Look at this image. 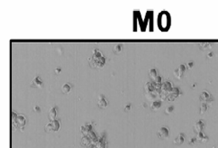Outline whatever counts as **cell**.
<instances>
[{
	"label": "cell",
	"instance_id": "6da1fadb",
	"mask_svg": "<svg viewBox=\"0 0 218 148\" xmlns=\"http://www.w3.org/2000/svg\"><path fill=\"white\" fill-rule=\"evenodd\" d=\"M89 63L94 68H102L106 64V59L102 56L99 51L94 50L93 55L89 59Z\"/></svg>",
	"mask_w": 218,
	"mask_h": 148
},
{
	"label": "cell",
	"instance_id": "7a4b0ae2",
	"mask_svg": "<svg viewBox=\"0 0 218 148\" xmlns=\"http://www.w3.org/2000/svg\"><path fill=\"white\" fill-rule=\"evenodd\" d=\"M13 123V129L15 130L16 128H20L21 131H23V128L25 127L26 124V117L23 115H19L16 116L15 120L12 121Z\"/></svg>",
	"mask_w": 218,
	"mask_h": 148
},
{
	"label": "cell",
	"instance_id": "3957f363",
	"mask_svg": "<svg viewBox=\"0 0 218 148\" xmlns=\"http://www.w3.org/2000/svg\"><path fill=\"white\" fill-rule=\"evenodd\" d=\"M60 126H61L60 121L57 120V119H55V120L51 121V123H49L48 125H46V126H45V131H46V132H49V131L57 132V131L60 129Z\"/></svg>",
	"mask_w": 218,
	"mask_h": 148
},
{
	"label": "cell",
	"instance_id": "277c9868",
	"mask_svg": "<svg viewBox=\"0 0 218 148\" xmlns=\"http://www.w3.org/2000/svg\"><path fill=\"white\" fill-rule=\"evenodd\" d=\"M180 94V89H179V88H173V89L170 91L167 99L170 100V101H173V100L176 99V98L179 97Z\"/></svg>",
	"mask_w": 218,
	"mask_h": 148
},
{
	"label": "cell",
	"instance_id": "5b68a950",
	"mask_svg": "<svg viewBox=\"0 0 218 148\" xmlns=\"http://www.w3.org/2000/svg\"><path fill=\"white\" fill-rule=\"evenodd\" d=\"M169 136H170V131H169V129H168L167 127L162 126V127H160V128L159 129V131H158V136H159L160 138L166 139V138L169 137Z\"/></svg>",
	"mask_w": 218,
	"mask_h": 148
},
{
	"label": "cell",
	"instance_id": "8992f818",
	"mask_svg": "<svg viewBox=\"0 0 218 148\" xmlns=\"http://www.w3.org/2000/svg\"><path fill=\"white\" fill-rule=\"evenodd\" d=\"M186 70H187L186 66H185V65H183V64H181V65L180 66V68H179V69H177V70H175V71H174V75H175V77H176L177 79H182V77H183V74H184V72H186Z\"/></svg>",
	"mask_w": 218,
	"mask_h": 148
},
{
	"label": "cell",
	"instance_id": "52a82bcc",
	"mask_svg": "<svg viewBox=\"0 0 218 148\" xmlns=\"http://www.w3.org/2000/svg\"><path fill=\"white\" fill-rule=\"evenodd\" d=\"M172 89H173V88H172L171 82H170V81H165V82L162 83V85H161V90H160V91L170 93V91Z\"/></svg>",
	"mask_w": 218,
	"mask_h": 148
},
{
	"label": "cell",
	"instance_id": "ba28073f",
	"mask_svg": "<svg viewBox=\"0 0 218 148\" xmlns=\"http://www.w3.org/2000/svg\"><path fill=\"white\" fill-rule=\"evenodd\" d=\"M97 105H98V107H99L100 109H105V108H107V99H105L104 96H102V95L99 96V98H98V99H97Z\"/></svg>",
	"mask_w": 218,
	"mask_h": 148
},
{
	"label": "cell",
	"instance_id": "9c48e42d",
	"mask_svg": "<svg viewBox=\"0 0 218 148\" xmlns=\"http://www.w3.org/2000/svg\"><path fill=\"white\" fill-rule=\"evenodd\" d=\"M204 128H205V124H204V122H203L202 120H199V121L195 125L194 131H195L196 133L199 134V133L202 132V130H203Z\"/></svg>",
	"mask_w": 218,
	"mask_h": 148
},
{
	"label": "cell",
	"instance_id": "30bf717a",
	"mask_svg": "<svg viewBox=\"0 0 218 148\" xmlns=\"http://www.w3.org/2000/svg\"><path fill=\"white\" fill-rule=\"evenodd\" d=\"M41 86H42V81L39 76L35 77L31 82V87H33V88H41Z\"/></svg>",
	"mask_w": 218,
	"mask_h": 148
},
{
	"label": "cell",
	"instance_id": "8fae6325",
	"mask_svg": "<svg viewBox=\"0 0 218 148\" xmlns=\"http://www.w3.org/2000/svg\"><path fill=\"white\" fill-rule=\"evenodd\" d=\"M80 130H81L82 134L84 135V136H87L92 131V126H91L90 124H88V125H85V126H81Z\"/></svg>",
	"mask_w": 218,
	"mask_h": 148
},
{
	"label": "cell",
	"instance_id": "7c38bea8",
	"mask_svg": "<svg viewBox=\"0 0 218 148\" xmlns=\"http://www.w3.org/2000/svg\"><path fill=\"white\" fill-rule=\"evenodd\" d=\"M197 141L200 142V143H206L208 141V136H206L205 134H203L202 132L199 133L197 136Z\"/></svg>",
	"mask_w": 218,
	"mask_h": 148
},
{
	"label": "cell",
	"instance_id": "4fadbf2b",
	"mask_svg": "<svg viewBox=\"0 0 218 148\" xmlns=\"http://www.w3.org/2000/svg\"><path fill=\"white\" fill-rule=\"evenodd\" d=\"M200 100L203 102H206L208 100H211V95L207 91H204L200 96Z\"/></svg>",
	"mask_w": 218,
	"mask_h": 148
},
{
	"label": "cell",
	"instance_id": "5bb4252c",
	"mask_svg": "<svg viewBox=\"0 0 218 148\" xmlns=\"http://www.w3.org/2000/svg\"><path fill=\"white\" fill-rule=\"evenodd\" d=\"M184 141H185V135H184L183 133H180V134L175 138L174 144H175V145H181V144L184 143Z\"/></svg>",
	"mask_w": 218,
	"mask_h": 148
},
{
	"label": "cell",
	"instance_id": "9a60e30c",
	"mask_svg": "<svg viewBox=\"0 0 218 148\" xmlns=\"http://www.w3.org/2000/svg\"><path fill=\"white\" fill-rule=\"evenodd\" d=\"M56 115H57V108L56 107L55 108H51L50 112H49V119L51 120V122L55 120Z\"/></svg>",
	"mask_w": 218,
	"mask_h": 148
},
{
	"label": "cell",
	"instance_id": "2e32d148",
	"mask_svg": "<svg viewBox=\"0 0 218 148\" xmlns=\"http://www.w3.org/2000/svg\"><path fill=\"white\" fill-rule=\"evenodd\" d=\"M144 89H145L146 94H148V93H150V92H151V91L156 90L155 88H154L153 83H151V82H147V83H146L145 86H144Z\"/></svg>",
	"mask_w": 218,
	"mask_h": 148
},
{
	"label": "cell",
	"instance_id": "e0dca14e",
	"mask_svg": "<svg viewBox=\"0 0 218 148\" xmlns=\"http://www.w3.org/2000/svg\"><path fill=\"white\" fill-rule=\"evenodd\" d=\"M96 147L97 148H106L107 147V143H106V140L104 137H102L101 139H99L96 145Z\"/></svg>",
	"mask_w": 218,
	"mask_h": 148
},
{
	"label": "cell",
	"instance_id": "ac0fdd59",
	"mask_svg": "<svg viewBox=\"0 0 218 148\" xmlns=\"http://www.w3.org/2000/svg\"><path fill=\"white\" fill-rule=\"evenodd\" d=\"M161 107V103L160 101H154L150 104V109L151 110H158Z\"/></svg>",
	"mask_w": 218,
	"mask_h": 148
},
{
	"label": "cell",
	"instance_id": "d6986e66",
	"mask_svg": "<svg viewBox=\"0 0 218 148\" xmlns=\"http://www.w3.org/2000/svg\"><path fill=\"white\" fill-rule=\"evenodd\" d=\"M62 92L64 93V94H68V93H70L71 92V85L70 84V83H66V84H64L63 86H62Z\"/></svg>",
	"mask_w": 218,
	"mask_h": 148
},
{
	"label": "cell",
	"instance_id": "ffe728a7",
	"mask_svg": "<svg viewBox=\"0 0 218 148\" xmlns=\"http://www.w3.org/2000/svg\"><path fill=\"white\" fill-rule=\"evenodd\" d=\"M150 78L154 80L157 77H158V74H157V71H156V69H154V68H152L150 71Z\"/></svg>",
	"mask_w": 218,
	"mask_h": 148
},
{
	"label": "cell",
	"instance_id": "44dd1931",
	"mask_svg": "<svg viewBox=\"0 0 218 148\" xmlns=\"http://www.w3.org/2000/svg\"><path fill=\"white\" fill-rule=\"evenodd\" d=\"M207 109H208V106H207V104H206V102L202 103V105H201V108H200V114H204L206 111L207 110Z\"/></svg>",
	"mask_w": 218,
	"mask_h": 148
},
{
	"label": "cell",
	"instance_id": "7402d4cb",
	"mask_svg": "<svg viewBox=\"0 0 218 148\" xmlns=\"http://www.w3.org/2000/svg\"><path fill=\"white\" fill-rule=\"evenodd\" d=\"M200 46H203V47H201V49L202 50H206V49H208V48H210L209 46H210V43H200Z\"/></svg>",
	"mask_w": 218,
	"mask_h": 148
},
{
	"label": "cell",
	"instance_id": "603a6c76",
	"mask_svg": "<svg viewBox=\"0 0 218 148\" xmlns=\"http://www.w3.org/2000/svg\"><path fill=\"white\" fill-rule=\"evenodd\" d=\"M161 80H162V79H161V77L160 76H158L155 79H154V83H157V84H161Z\"/></svg>",
	"mask_w": 218,
	"mask_h": 148
},
{
	"label": "cell",
	"instance_id": "cb8c5ba5",
	"mask_svg": "<svg viewBox=\"0 0 218 148\" xmlns=\"http://www.w3.org/2000/svg\"><path fill=\"white\" fill-rule=\"evenodd\" d=\"M174 110V107H169V108H167L166 109V110L165 112L167 113V114H170V113H172Z\"/></svg>",
	"mask_w": 218,
	"mask_h": 148
},
{
	"label": "cell",
	"instance_id": "d4e9b609",
	"mask_svg": "<svg viewBox=\"0 0 218 148\" xmlns=\"http://www.w3.org/2000/svg\"><path fill=\"white\" fill-rule=\"evenodd\" d=\"M114 51H115L116 52H120V51H121V46H120V45H115Z\"/></svg>",
	"mask_w": 218,
	"mask_h": 148
},
{
	"label": "cell",
	"instance_id": "484cf974",
	"mask_svg": "<svg viewBox=\"0 0 218 148\" xmlns=\"http://www.w3.org/2000/svg\"><path fill=\"white\" fill-rule=\"evenodd\" d=\"M131 108H132V107H131V105H130V104H128V105L125 107V109H125V111H127V112H128V111L131 110Z\"/></svg>",
	"mask_w": 218,
	"mask_h": 148
},
{
	"label": "cell",
	"instance_id": "4316f807",
	"mask_svg": "<svg viewBox=\"0 0 218 148\" xmlns=\"http://www.w3.org/2000/svg\"><path fill=\"white\" fill-rule=\"evenodd\" d=\"M196 141H197V138H193V139H191V140H190V142H189V144H191V145H193V144H194V143H195Z\"/></svg>",
	"mask_w": 218,
	"mask_h": 148
},
{
	"label": "cell",
	"instance_id": "83f0119b",
	"mask_svg": "<svg viewBox=\"0 0 218 148\" xmlns=\"http://www.w3.org/2000/svg\"><path fill=\"white\" fill-rule=\"evenodd\" d=\"M60 72H61V69H60V68H57V69L55 70V72H56V73H59Z\"/></svg>",
	"mask_w": 218,
	"mask_h": 148
},
{
	"label": "cell",
	"instance_id": "f1b7e54d",
	"mask_svg": "<svg viewBox=\"0 0 218 148\" xmlns=\"http://www.w3.org/2000/svg\"><path fill=\"white\" fill-rule=\"evenodd\" d=\"M35 110H36V111H40V110H41V109H40V108H39V107H35Z\"/></svg>",
	"mask_w": 218,
	"mask_h": 148
},
{
	"label": "cell",
	"instance_id": "f546056e",
	"mask_svg": "<svg viewBox=\"0 0 218 148\" xmlns=\"http://www.w3.org/2000/svg\"><path fill=\"white\" fill-rule=\"evenodd\" d=\"M188 66H189V67H192V66H193V62H188Z\"/></svg>",
	"mask_w": 218,
	"mask_h": 148
},
{
	"label": "cell",
	"instance_id": "4dcf8cb0",
	"mask_svg": "<svg viewBox=\"0 0 218 148\" xmlns=\"http://www.w3.org/2000/svg\"><path fill=\"white\" fill-rule=\"evenodd\" d=\"M211 56H213V53H212V52L208 53V57H211Z\"/></svg>",
	"mask_w": 218,
	"mask_h": 148
},
{
	"label": "cell",
	"instance_id": "1f68e13d",
	"mask_svg": "<svg viewBox=\"0 0 218 148\" xmlns=\"http://www.w3.org/2000/svg\"><path fill=\"white\" fill-rule=\"evenodd\" d=\"M88 148H97V147H96L95 146H89V147H88Z\"/></svg>",
	"mask_w": 218,
	"mask_h": 148
}]
</instances>
